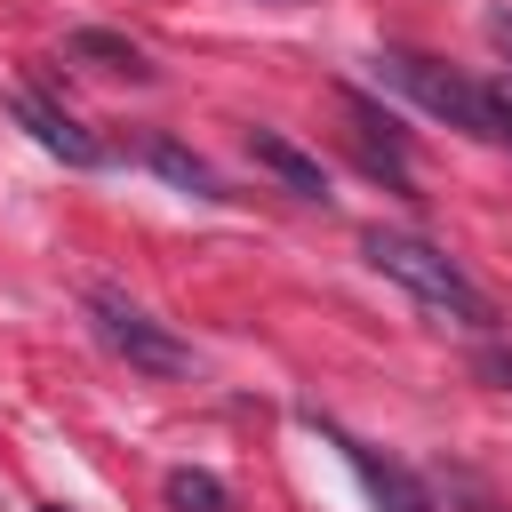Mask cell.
I'll return each mask as SVG.
<instances>
[{
    "label": "cell",
    "instance_id": "6da1fadb",
    "mask_svg": "<svg viewBox=\"0 0 512 512\" xmlns=\"http://www.w3.org/2000/svg\"><path fill=\"white\" fill-rule=\"evenodd\" d=\"M360 256H368L384 280H400L424 312H440V320H456V328H472V336L496 328V296H488L448 248H432V240H416V232H392V224H368V232H360Z\"/></svg>",
    "mask_w": 512,
    "mask_h": 512
},
{
    "label": "cell",
    "instance_id": "7a4b0ae2",
    "mask_svg": "<svg viewBox=\"0 0 512 512\" xmlns=\"http://www.w3.org/2000/svg\"><path fill=\"white\" fill-rule=\"evenodd\" d=\"M376 72H384L400 96H416L432 120H448V128H464V136H480V144H512V96H504V88L464 80L456 64H432V56H416V48H384Z\"/></svg>",
    "mask_w": 512,
    "mask_h": 512
},
{
    "label": "cell",
    "instance_id": "3957f363",
    "mask_svg": "<svg viewBox=\"0 0 512 512\" xmlns=\"http://www.w3.org/2000/svg\"><path fill=\"white\" fill-rule=\"evenodd\" d=\"M88 328L104 352H120L136 376H192V344L168 336L144 304H128L120 288H88Z\"/></svg>",
    "mask_w": 512,
    "mask_h": 512
},
{
    "label": "cell",
    "instance_id": "277c9868",
    "mask_svg": "<svg viewBox=\"0 0 512 512\" xmlns=\"http://www.w3.org/2000/svg\"><path fill=\"white\" fill-rule=\"evenodd\" d=\"M344 120H352V144H360L368 176H384L392 192H408V200H416V168H408V144H400V128H392V112H376V96L344 88Z\"/></svg>",
    "mask_w": 512,
    "mask_h": 512
},
{
    "label": "cell",
    "instance_id": "5b68a950",
    "mask_svg": "<svg viewBox=\"0 0 512 512\" xmlns=\"http://www.w3.org/2000/svg\"><path fill=\"white\" fill-rule=\"evenodd\" d=\"M336 448H344V464L360 472V488H368V504H376V512H440V504H432V488H424L408 464H392L384 448H368V440H352V432H336Z\"/></svg>",
    "mask_w": 512,
    "mask_h": 512
},
{
    "label": "cell",
    "instance_id": "8992f818",
    "mask_svg": "<svg viewBox=\"0 0 512 512\" xmlns=\"http://www.w3.org/2000/svg\"><path fill=\"white\" fill-rule=\"evenodd\" d=\"M8 112H16V120L32 128V144H40V152H56L64 168H96V160H104V144H96L64 104H48V96H32V88H24V96H8Z\"/></svg>",
    "mask_w": 512,
    "mask_h": 512
},
{
    "label": "cell",
    "instance_id": "52a82bcc",
    "mask_svg": "<svg viewBox=\"0 0 512 512\" xmlns=\"http://www.w3.org/2000/svg\"><path fill=\"white\" fill-rule=\"evenodd\" d=\"M248 160H256L280 192H296V200H320V208H328V176H320V160H312L304 144H288L280 128H248Z\"/></svg>",
    "mask_w": 512,
    "mask_h": 512
},
{
    "label": "cell",
    "instance_id": "ba28073f",
    "mask_svg": "<svg viewBox=\"0 0 512 512\" xmlns=\"http://www.w3.org/2000/svg\"><path fill=\"white\" fill-rule=\"evenodd\" d=\"M80 64H96V72H128V80H152V64H144V48L136 40H120V32H96V24H80L72 40H64Z\"/></svg>",
    "mask_w": 512,
    "mask_h": 512
},
{
    "label": "cell",
    "instance_id": "9c48e42d",
    "mask_svg": "<svg viewBox=\"0 0 512 512\" xmlns=\"http://www.w3.org/2000/svg\"><path fill=\"white\" fill-rule=\"evenodd\" d=\"M152 168L176 184V192H192V200H224V184H216V168L200 160V152H184L176 136H152Z\"/></svg>",
    "mask_w": 512,
    "mask_h": 512
},
{
    "label": "cell",
    "instance_id": "30bf717a",
    "mask_svg": "<svg viewBox=\"0 0 512 512\" xmlns=\"http://www.w3.org/2000/svg\"><path fill=\"white\" fill-rule=\"evenodd\" d=\"M168 504L176 512H232V488L216 472H200V464H176L168 472Z\"/></svg>",
    "mask_w": 512,
    "mask_h": 512
},
{
    "label": "cell",
    "instance_id": "8fae6325",
    "mask_svg": "<svg viewBox=\"0 0 512 512\" xmlns=\"http://www.w3.org/2000/svg\"><path fill=\"white\" fill-rule=\"evenodd\" d=\"M472 368H480L496 392H512V352H504V344H480V352H472Z\"/></svg>",
    "mask_w": 512,
    "mask_h": 512
},
{
    "label": "cell",
    "instance_id": "7c38bea8",
    "mask_svg": "<svg viewBox=\"0 0 512 512\" xmlns=\"http://www.w3.org/2000/svg\"><path fill=\"white\" fill-rule=\"evenodd\" d=\"M488 40L504 48V64H512V8H488Z\"/></svg>",
    "mask_w": 512,
    "mask_h": 512
},
{
    "label": "cell",
    "instance_id": "4fadbf2b",
    "mask_svg": "<svg viewBox=\"0 0 512 512\" xmlns=\"http://www.w3.org/2000/svg\"><path fill=\"white\" fill-rule=\"evenodd\" d=\"M48 512H64V504H48Z\"/></svg>",
    "mask_w": 512,
    "mask_h": 512
}]
</instances>
